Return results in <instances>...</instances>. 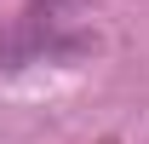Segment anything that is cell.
I'll return each mask as SVG.
<instances>
[{
    "mask_svg": "<svg viewBox=\"0 0 149 144\" xmlns=\"http://www.w3.org/2000/svg\"><path fill=\"white\" fill-rule=\"evenodd\" d=\"M92 52V35L63 29L57 12H29L17 29H0V69H23V64H63V58Z\"/></svg>",
    "mask_w": 149,
    "mask_h": 144,
    "instance_id": "6da1fadb",
    "label": "cell"
}]
</instances>
